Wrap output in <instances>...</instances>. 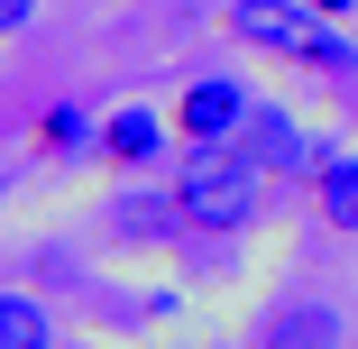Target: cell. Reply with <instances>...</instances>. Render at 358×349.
I'll return each mask as SVG.
<instances>
[{
	"mask_svg": "<svg viewBox=\"0 0 358 349\" xmlns=\"http://www.w3.org/2000/svg\"><path fill=\"white\" fill-rule=\"evenodd\" d=\"M175 202H184V230L202 239H230L266 212V175L239 157V148H193L184 175H175Z\"/></svg>",
	"mask_w": 358,
	"mask_h": 349,
	"instance_id": "obj_1",
	"label": "cell"
},
{
	"mask_svg": "<svg viewBox=\"0 0 358 349\" xmlns=\"http://www.w3.org/2000/svg\"><path fill=\"white\" fill-rule=\"evenodd\" d=\"M294 64H313V74H340V83H349V74H358V46H349V37H340V28H313V37H303V55H294Z\"/></svg>",
	"mask_w": 358,
	"mask_h": 349,
	"instance_id": "obj_11",
	"label": "cell"
},
{
	"mask_svg": "<svg viewBox=\"0 0 358 349\" xmlns=\"http://www.w3.org/2000/svg\"><path fill=\"white\" fill-rule=\"evenodd\" d=\"M322 28L313 0H230V37L266 46V55H303V37Z\"/></svg>",
	"mask_w": 358,
	"mask_h": 349,
	"instance_id": "obj_3",
	"label": "cell"
},
{
	"mask_svg": "<svg viewBox=\"0 0 358 349\" xmlns=\"http://www.w3.org/2000/svg\"><path fill=\"white\" fill-rule=\"evenodd\" d=\"M28 19H37V0H0V37H19Z\"/></svg>",
	"mask_w": 358,
	"mask_h": 349,
	"instance_id": "obj_12",
	"label": "cell"
},
{
	"mask_svg": "<svg viewBox=\"0 0 358 349\" xmlns=\"http://www.w3.org/2000/svg\"><path fill=\"white\" fill-rule=\"evenodd\" d=\"M92 138H101V129H92V111H83V101H55V111H37V148H46V157H83Z\"/></svg>",
	"mask_w": 358,
	"mask_h": 349,
	"instance_id": "obj_9",
	"label": "cell"
},
{
	"mask_svg": "<svg viewBox=\"0 0 358 349\" xmlns=\"http://www.w3.org/2000/svg\"><path fill=\"white\" fill-rule=\"evenodd\" d=\"M313 202H322V221L331 230H358V157H313Z\"/></svg>",
	"mask_w": 358,
	"mask_h": 349,
	"instance_id": "obj_8",
	"label": "cell"
},
{
	"mask_svg": "<svg viewBox=\"0 0 358 349\" xmlns=\"http://www.w3.org/2000/svg\"><path fill=\"white\" fill-rule=\"evenodd\" d=\"M248 111H257V92H248L239 74H193L184 101H175V129L193 138V148H239Z\"/></svg>",
	"mask_w": 358,
	"mask_h": 349,
	"instance_id": "obj_2",
	"label": "cell"
},
{
	"mask_svg": "<svg viewBox=\"0 0 358 349\" xmlns=\"http://www.w3.org/2000/svg\"><path fill=\"white\" fill-rule=\"evenodd\" d=\"M55 340V313L37 294H0V349H46Z\"/></svg>",
	"mask_w": 358,
	"mask_h": 349,
	"instance_id": "obj_10",
	"label": "cell"
},
{
	"mask_svg": "<svg viewBox=\"0 0 358 349\" xmlns=\"http://www.w3.org/2000/svg\"><path fill=\"white\" fill-rule=\"evenodd\" d=\"M313 10H322V19H349V10H358V0H313Z\"/></svg>",
	"mask_w": 358,
	"mask_h": 349,
	"instance_id": "obj_13",
	"label": "cell"
},
{
	"mask_svg": "<svg viewBox=\"0 0 358 349\" xmlns=\"http://www.w3.org/2000/svg\"><path fill=\"white\" fill-rule=\"evenodd\" d=\"M110 230H120V239H175V230H184L175 184H166V193H120V202H110Z\"/></svg>",
	"mask_w": 358,
	"mask_h": 349,
	"instance_id": "obj_7",
	"label": "cell"
},
{
	"mask_svg": "<svg viewBox=\"0 0 358 349\" xmlns=\"http://www.w3.org/2000/svg\"><path fill=\"white\" fill-rule=\"evenodd\" d=\"M157 148H166V120H157V111L129 101V111L101 120V157H110V166H157Z\"/></svg>",
	"mask_w": 358,
	"mask_h": 349,
	"instance_id": "obj_6",
	"label": "cell"
},
{
	"mask_svg": "<svg viewBox=\"0 0 358 349\" xmlns=\"http://www.w3.org/2000/svg\"><path fill=\"white\" fill-rule=\"evenodd\" d=\"M239 157H248L257 175H303V166H313V157H303V129L285 120L275 101H257V111H248V129H239Z\"/></svg>",
	"mask_w": 358,
	"mask_h": 349,
	"instance_id": "obj_5",
	"label": "cell"
},
{
	"mask_svg": "<svg viewBox=\"0 0 358 349\" xmlns=\"http://www.w3.org/2000/svg\"><path fill=\"white\" fill-rule=\"evenodd\" d=\"M257 349H340V313H331L322 294L266 304V313H257Z\"/></svg>",
	"mask_w": 358,
	"mask_h": 349,
	"instance_id": "obj_4",
	"label": "cell"
},
{
	"mask_svg": "<svg viewBox=\"0 0 358 349\" xmlns=\"http://www.w3.org/2000/svg\"><path fill=\"white\" fill-rule=\"evenodd\" d=\"M0 193H10V175H0Z\"/></svg>",
	"mask_w": 358,
	"mask_h": 349,
	"instance_id": "obj_14",
	"label": "cell"
}]
</instances>
